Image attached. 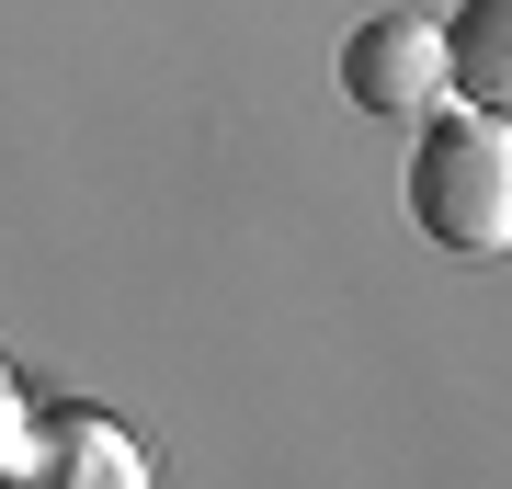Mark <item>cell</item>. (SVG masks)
<instances>
[{"label": "cell", "mask_w": 512, "mask_h": 489, "mask_svg": "<svg viewBox=\"0 0 512 489\" xmlns=\"http://www.w3.org/2000/svg\"><path fill=\"white\" fill-rule=\"evenodd\" d=\"M444 35V91H467V114H501L512 103V0H467Z\"/></svg>", "instance_id": "277c9868"}, {"label": "cell", "mask_w": 512, "mask_h": 489, "mask_svg": "<svg viewBox=\"0 0 512 489\" xmlns=\"http://www.w3.org/2000/svg\"><path fill=\"white\" fill-rule=\"evenodd\" d=\"M342 103L376 114V126H421L444 114V35L421 12H376L342 35Z\"/></svg>", "instance_id": "7a4b0ae2"}, {"label": "cell", "mask_w": 512, "mask_h": 489, "mask_svg": "<svg viewBox=\"0 0 512 489\" xmlns=\"http://www.w3.org/2000/svg\"><path fill=\"white\" fill-rule=\"evenodd\" d=\"M410 217H421V239H444L467 262L512 251V137H501V114H421Z\"/></svg>", "instance_id": "6da1fadb"}, {"label": "cell", "mask_w": 512, "mask_h": 489, "mask_svg": "<svg viewBox=\"0 0 512 489\" xmlns=\"http://www.w3.org/2000/svg\"><path fill=\"white\" fill-rule=\"evenodd\" d=\"M0 489H148V455L114 433L103 410H23L12 455H0Z\"/></svg>", "instance_id": "3957f363"}, {"label": "cell", "mask_w": 512, "mask_h": 489, "mask_svg": "<svg viewBox=\"0 0 512 489\" xmlns=\"http://www.w3.org/2000/svg\"><path fill=\"white\" fill-rule=\"evenodd\" d=\"M12 433H23V387H12V364H0V455H12Z\"/></svg>", "instance_id": "5b68a950"}]
</instances>
